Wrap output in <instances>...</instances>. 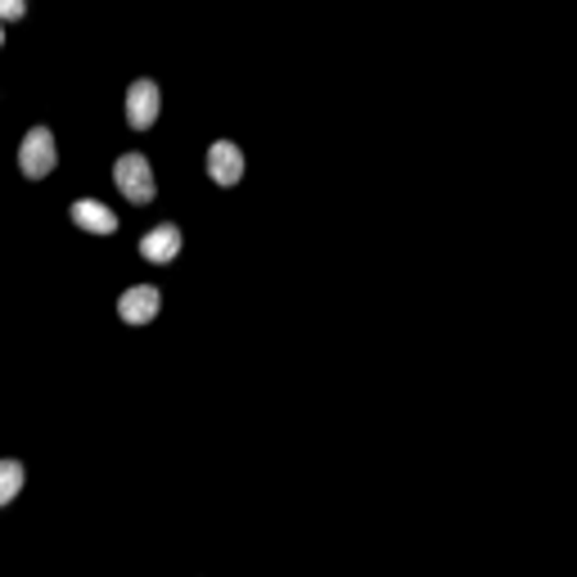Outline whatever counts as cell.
Masks as SVG:
<instances>
[{
  "label": "cell",
  "mask_w": 577,
  "mask_h": 577,
  "mask_svg": "<svg viewBox=\"0 0 577 577\" xmlns=\"http://www.w3.org/2000/svg\"><path fill=\"white\" fill-rule=\"evenodd\" d=\"M113 181H118V189H122L131 204H150V199L159 195L154 167L144 163V154H122V159L113 163Z\"/></svg>",
  "instance_id": "6da1fadb"
},
{
  "label": "cell",
  "mask_w": 577,
  "mask_h": 577,
  "mask_svg": "<svg viewBox=\"0 0 577 577\" xmlns=\"http://www.w3.org/2000/svg\"><path fill=\"white\" fill-rule=\"evenodd\" d=\"M19 167L28 181H41V176H51L55 172V135L45 131V127H32L19 144Z\"/></svg>",
  "instance_id": "7a4b0ae2"
},
{
  "label": "cell",
  "mask_w": 577,
  "mask_h": 577,
  "mask_svg": "<svg viewBox=\"0 0 577 577\" xmlns=\"http://www.w3.org/2000/svg\"><path fill=\"white\" fill-rule=\"evenodd\" d=\"M159 307H163V298H159L154 284H131L127 294L118 298V316H122L127 325H150V320L159 316Z\"/></svg>",
  "instance_id": "3957f363"
},
{
  "label": "cell",
  "mask_w": 577,
  "mask_h": 577,
  "mask_svg": "<svg viewBox=\"0 0 577 577\" xmlns=\"http://www.w3.org/2000/svg\"><path fill=\"white\" fill-rule=\"evenodd\" d=\"M208 176L217 185H239V176H244V154H239V144H230V140L208 144Z\"/></svg>",
  "instance_id": "277c9868"
},
{
  "label": "cell",
  "mask_w": 577,
  "mask_h": 577,
  "mask_svg": "<svg viewBox=\"0 0 577 577\" xmlns=\"http://www.w3.org/2000/svg\"><path fill=\"white\" fill-rule=\"evenodd\" d=\"M154 118H159V86L154 81H135L127 90V122L135 131H144V127H154Z\"/></svg>",
  "instance_id": "5b68a950"
},
{
  "label": "cell",
  "mask_w": 577,
  "mask_h": 577,
  "mask_svg": "<svg viewBox=\"0 0 577 577\" xmlns=\"http://www.w3.org/2000/svg\"><path fill=\"white\" fill-rule=\"evenodd\" d=\"M68 217H73V226H81V230H90V235H113V230H118V217H113L105 204H95V199H77V204L68 208Z\"/></svg>",
  "instance_id": "8992f818"
},
{
  "label": "cell",
  "mask_w": 577,
  "mask_h": 577,
  "mask_svg": "<svg viewBox=\"0 0 577 577\" xmlns=\"http://www.w3.org/2000/svg\"><path fill=\"white\" fill-rule=\"evenodd\" d=\"M140 253L150 258V262H172L176 253H181V230L172 226V221H163V226H154L150 235L140 239Z\"/></svg>",
  "instance_id": "52a82bcc"
},
{
  "label": "cell",
  "mask_w": 577,
  "mask_h": 577,
  "mask_svg": "<svg viewBox=\"0 0 577 577\" xmlns=\"http://www.w3.org/2000/svg\"><path fill=\"white\" fill-rule=\"evenodd\" d=\"M23 488V465L19 460H0V505H10Z\"/></svg>",
  "instance_id": "ba28073f"
},
{
  "label": "cell",
  "mask_w": 577,
  "mask_h": 577,
  "mask_svg": "<svg viewBox=\"0 0 577 577\" xmlns=\"http://www.w3.org/2000/svg\"><path fill=\"white\" fill-rule=\"evenodd\" d=\"M23 0H0V19H23Z\"/></svg>",
  "instance_id": "9c48e42d"
},
{
  "label": "cell",
  "mask_w": 577,
  "mask_h": 577,
  "mask_svg": "<svg viewBox=\"0 0 577 577\" xmlns=\"http://www.w3.org/2000/svg\"><path fill=\"white\" fill-rule=\"evenodd\" d=\"M0 41H6V32H0Z\"/></svg>",
  "instance_id": "30bf717a"
}]
</instances>
